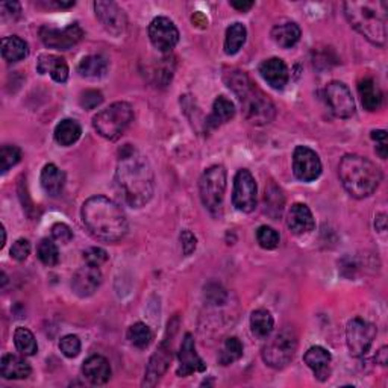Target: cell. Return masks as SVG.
<instances>
[{"label":"cell","instance_id":"16","mask_svg":"<svg viewBox=\"0 0 388 388\" xmlns=\"http://www.w3.org/2000/svg\"><path fill=\"white\" fill-rule=\"evenodd\" d=\"M178 358H179V367L176 370V374L180 376V378H185V376H190L196 372L206 370V364L198 355L196 343H194V338L191 334H185L184 340H182Z\"/></svg>","mask_w":388,"mask_h":388},{"label":"cell","instance_id":"24","mask_svg":"<svg viewBox=\"0 0 388 388\" xmlns=\"http://www.w3.org/2000/svg\"><path fill=\"white\" fill-rule=\"evenodd\" d=\"M235 117V105L233 101H229L225 96H218L213 103V111L206 118V126L218 128Z\"/></svg>","mask_w":388,"mask_h":388},{"label":"cell","instance_id":"49","mask_svg":"<svg viewBox=\"0 0 388 388\" xmlns=\"http://www.w3.org/2000/svg\"><path fill=\"white\" fill-rule=\"evenodd\" d=\"M255 4L253 2H246V0H234V2H230V6L235 8L240 12H246L249 11Z\"/></svg>","mask_w":388,"mask_h":388},{"label":"cell","instance_id":"23","mask_svg":"<svg viewBox=\"0 0 388 388\" xmlns=\"http://www.w3.org/2000/svg\"><path fill=\"white\" fill-rule=\"evenodd\" d=\"M36 70L41 75L51 73L52 79L59 83H64L68 79V66L66 59L56 55H41L36 61Z\"/></svg>","mask_w":388,"mask_h":388},{"label":"cell","instance_id":"39","mask_svg":"<svg viewBox=\"0 0 388 388\" xmlns=\"http://www.w3.org/2000/svg\"><path fill=\"white\" fill-rule=\"evenodd\" d=\"M258 245L265 250H273L279 246V234L270 226H260L257 230Z\"/></svg>","mask_w":388,"mask_h":388},{"label":"cell","instance_id":"37","mask_svg":"<svg viewBox=\"0 0 388 388\" xmlns=\"http://www.w3.org/2000/svg\"><path fill=\"white\" fill-rule=\"evenodd\" d=\"M39 258L47 267H53L59 262V250L53 240H41L39 245Z\"/></svg>","mask_w":388,"mask_h":388},{"label":"cell","instance_id":"47","mask_svg":"<svg viewBox=\"0 0 388 388\" xmlns=\"http://www.w3.org/2000/svg\"><path fill=\"white\" fill-rule=\"evenodd\" d=\"M180 245H182V252H184L185 257H188V255H191L194 250H196L198 240L191 230H182Z\"/></svg>","mask_w":388,"mask_h":388},{"label":"cell","instance_id":"17","mask_svg":"<svg viewBox=\"0 0 388 388\" xmlns=\"http://www.w3.org/2000/svg\"><path fill=\"white\" fill-rule=\"evenodd\" d=\"M102 284V273L99 267L85 264L71 277L73 293L79 297L93 296Z\"/></svg>","mask_w":388,"mask_h":388},{"label":"cell","instance_id":"46","mask_svg":"<svg viewBox=\"0 0 388 388\" xmlns=\"http://www.w3.org/2000/svg\"><path fill=\"white\" fill-rule=\"evenodd\" d=\"M205 296L208 300H211L215 305H220L226 300V291L217 284H210L205 288Z\"/></svg>","mask_w":388,"mask_h":388},{"label":"cell","instance_id":"26","mask_svg":"<svg viewBox=\"0 0 388 388\" xmlns=\"http://www.w3.org/2000/svg\"><path fill=\"white\" fill-rule=\"evenodd\" d=\"M358 93L361 97V103L364 109H367V111L370 113L378 111V109L382 106V101H384L382 91L378 87V83H376L372 78H364L362 81H359Z\"/></svg>","mask_w":388,"mask_h":388},{"label":"cell","instance_id":"7","mask_svg":"<svg viewBox=\"0 0 388 388\" xmlns=\"http://www.w3.org/2000/svg\"><path fill=\"white\" fill-rule=\"evenodd\" d=\"M133 120V109L128 102H116L97 113L93 118V126L101 137L117 140L126 131Z\"/></svg>","mask_w":388,"mask_h":388},{"label":"cell","instance_id":"38","mask_svg":"<svg viewBox=\"0 0 388 388\" xmlns=\"http://www.w3.org/2000/svg\"><path fill=\"white\" fill-rule=\"evenodd\" d=\"M21 160V150L17 146L5 144L2 146V150H0V170L2 173H6L11 167H14Z\"/></svg>","mask_w":388,"mask_h":388},{"label":"cell","instance_id":"33","mask_svg":"<svg viewBox=\"0 0 388 388\" xmlns=\"http://www.w3.org/2000/svg\"><path fill=\"white\" fill-rule=\"evenodd\" d=\"M275 327L273 315L267 310H257L250 315V330L252 334L258 338L270 337Z\"/></svg>","mask_w":388,"mask_h":388},{"label":"cell","instance_id":"35","mask_svg":"<svg viewBox=\"0 0 388 388\" xmlns=\"http://www.w3.org/2000/svg\"><path fill=\"white\" fill-rule=\"evenodd\" d=\"M128 340H129L132 346H136L138 349H146L152 343L153 334H152L150 327L148 325L138 322V323H133L129 327Z\"/></svg>","mask_w":388,"mask_h":388},{"label":"cell","instance_id":"51","mask_svg":"<svg viewBox=\"0 0 388 388\" xmlns=\"http://www.w3.org/2000/svg\"><path fill=\"white\" fill-rule=\"evenodd\" d=\"M376 361H378L381 366H387V347H382L378 352V357H376Z\"/></svg>","mask_w":388,"mask_h":388},{"label":"cell","instance_id":"28","mask_svg":"<svg viewBox=\"0 0 388 388\" xmlns=\"http://www.w3.org/2000/svg\"><path fill=\"white\" fill-rule=\"evenodd\" d=\"M300 35H302V31L299 28V24L295 21L277 23L272 29L273 41L284 48L296 46L297 41L300 40Z\"/></svg>","mask_w":388,"mask_h":388},{"label":"cell","instance_id":"10","mask_svg":"<svg viewBox=\"0 0 388 388\" xmlns=\"http://www.w3.org/2000/svg\"><path fill=\"white\" fill-rule=\"evenodd\" d=\"M257 182L252 173L246 168L238 170L234 178V191H233V203L235 208L241 213H252L257 208Z\"/></svg>","mask_w":388,"mask_h":388},{"label":"cell","instance_id":"43","mask_svg":"<svg viewBox=\"0 0 388 388\" xmlns=\"http://www.w3.org/2000/svg\"><path fill=\"white\" fill-rule=\"evenodd\" d=\"M103 102V94L101 91H97V90H87V91H83L82 96H81V99H79V103L82 108L85 109H94L99 106L101 103Z\"/></svg>","mask_w":388,"mask_h":388},{"label":"cell","instance_id":"5","mask_svg":"<svg viewBox=\"0 0 388 388\" xmlns=\"http://www.w3.org/2000/svg\"><path fill=\"white\" fill-rule=\"evenodd\" d=\"M225 81L238 97L249 121L253 125L270 123L275 117V106L245 71H229L226 73Z\"/></svg>","mask_w":388,"mask_h":388},{"label":"cell","instance_id":"6","mask_svg":"<svg viewBox=\"0 0 388 388\" xmlns=\"http://www.w3.org/2000/svg\"><path fill=\"white\" fill-rule=\"evenodd\" d=\"M226 180L228 175L223 165H213L206 168L199 180L200 200L214 217H220L223 213Z\"/></svg>","mask_w":388,"mask_h":388},{"label":"cell","instance_id":"11","mask_svg":"<svg viewBox=\"0 0 388 388\" xmlns=\"http://www.w3.org/2000/svg\"><path fill=\"white\" fill-rule=\"evenodd\" d=\"M40 36L44 46L56 48V51H68L82 40L83 31L79 26V23H71L64 29L43 26L40 29Z\"/></svg>","mask_w":388,"mask_h":388},{"label":"cell","instance_id":"9","mask_svg":"<svg viewBox=\"0 0 388 388\" xmlns=\"http://www.w3.org/2000/svg\"><path fill=\"white\" fill-rule=\"evenodd\" d=\"M376 337V327L370 322L355 317L346 326V343L352 357L359 358L367 355L373 340Z\"/></svg>","mask_w":388,"mask_h":388},{"label":"cell","instance_id":"12","mask_svg":"<svg viewBox=\"0 0 388 388\" xmlns=\"http://www.w3.org/2000/svg\"><path fill=\"white\" fill-rule=\"evenodd\" d=\"M149 39L158 51L167 53L172 52V48L179 41V31L176 24L167 17H156L149 24Z\"/></svg>","mask_w":388,"mask_h":388},{"label":"cell","instance_id":"40","mask_svg":"<svg viewBox=\"0 0 388 388\" xmlns=\"http://www.w3.org/2000/svg\"><path fill=\"white\" fill-rule=\"evenodd\" d=\"M282 205H284V198L281 191H279L276 187L272 188H265V211H269V214L272 213V210H275L273 217L281 215L282 213Z\"/></svg>","mask_w":388,"mask_h":388},{"label":"cell","instance_id":"8","mask_svg":"<svg viewBox=\"0 0 388 388\" xmlns=\"http://www.w3.org/2000/svg\"><path fill=\"white\" fill-rule=\"evenodd\" d=\"M297 350V335L293 327L285 326L262 347V359L269 367L284 369L293 361Z\"/></svg>","mask_w":388,"mask_h":388},{"label":"cell","instance_id":"2","mask_svg":"<svg viewBox=\"0 0 388 388\" xmlns=\"http://www.w3.org/2000/svg\"><path fill=\"white\" fill-rule=\"evenodd\" d=\"M82 222L94 238L105 242H117L128 233L123 210L105 196H93L83 202Z\"/></svg>","mask_w":388,"mask_h":388},{"label":"cell","instance_id":"4","mask_svg":"<svg viewBox=\"0 0 388 388\" xmlns=\"http://www.w3.org/2000/svg\"><path fill=\"white\" fill-rule=\"evenodd\" d=\"M344 16L350 26L374 46L387 43V4L385 2H344Z\"/></svg>","mask_w":388,"mask_h":388},{"label":"cell","instance_id":"3","mask_svg":"<svg viewBox=\"0 0 388 388\" xmlns=\"http://www.w3.org/2000/svg\"><path fill=\"white\" fill-rule=\"evenodd\" d=\"M338 175L344 190L355 199L369 198L379 187V167L361 155H344L338 165Z\"/></svg>","mask_w":388,"mask_h":388},{"label":"cell","instance_id":"50","mask_svg":"<svg viewBox=\"0 0 388 388\" xmlns=\"http://www.w3.org/2000/svg\"><path fill=\"white\" fill-rule=\"evenodd\" d=\"M46 5L47 6H55V8L66 9V8L75 6V0H68V2H64V0H52V2H47Z\"/></svg>","mask_w":388,"mask_h":388},{"label":"cell","instance_id":"29","mask_svg":"<svg viewBox=\"0 0 388 388\" xmlns=\"http://www.w3.org/2000/svg\"><path fill=\"white\" fill-rule=\"evenodd\" d=\"M0 48H2L4 59L8 61V63H19V61L24 59L29 53L28 43L21 40L17 35L5 36V39H2Z\"/></svg>","mask_w":388,"mask_h":388},{"label":"cell","instance_id":"53","mask_svg":"<svg viewBox=\"0 0 388 388\" xmlns=\"http://www.w3.org/2000/svg\"><path fill=\"white\" fill-rule=\"evenodd\" d=\"M6 284V275L2 272V287Z\"/></svg>","mask_w":388,"mask_h":388},{"label":"cell","instance_id":"25","mask_svg":"<svg viewBox=\"0 0 388 388\" xmlns=\"http://www.w3.org/2000/svg\"><path fill=\"white\" fill-rule=\"evenodd\" d=\"M31 372V364L21 357L5 355L0 361V373L5 379H26Z\"/></svg>","mask_w":388,"mask_h":388},{"label":"cell","instance_id":"44","mask_svg":"<svg viewBox=\"0 0 388 388\" xmlns=\"http://www.w3.org/2000/svg\"><path fill=\"white\" fill-rule=\"evenodd\" d=\"M29 253H31V242L24 238L17 240L11 247V257L19 262L28 260Z\"/></svg>","mask_w":388,"mask_h":388},{"label":"cell","instance_id":"19","mask_svg":"<svg viewBox=\"0 0 388 388\" xmlns=\"http://www.w3.org/2000/svg\"><path fill=\"white\" fill-rule=\"evenodd\" d=\"M288 229L295 235H305L310 234L315 226L314 215L305 203H295L287 215Z\"/></svg>","mask_w":388,"mask_h":388},{"label":"cell","instance_id":"21","mask_svg":"<svg viewBox=\"0 0 388 388\" xmlns=\"http://www.w3.org/2000/svg\"><path fill=\"white\" fill-rule=\"evenodd\" d=\"M260 73L262 79L275 90H282L288 82V67L281 58L265 59L260 66Z\"/></svg>","mask_w":388,"mask_h":388},{"label":"cell","instance_id":"22","mask_svg":"<svg viewBox=\"0 0 388 388\" xmlns=\"http://www.w3.org/2000/svg\"><path fill=\"white\" fill-rule=\"evenodd\" d=\"M82 374L93 385H103L111 378V366L105 357L93 355L85 359L82 366Z\"/></svg>","mask_w":388,"mask_h":388},{"label":"cell","instance_id":"13","mask_svg":"<svg viewBox=\"0 0 388 388\" xmlns=\"http://www.w3.org/2000/svg\"><path fill=\"white\" fill-rule=\"evenodd\" d=\"M325 97L331 111L337 117L349 118L355 114V101L352 97L347 85H344L343 82L334 81L327 83V87L325 88Z\"/></svg>","mask_w":388,"mask_h":388},{"label":"cell","instance_id":"14","mask_svg":"<svg viewBox=\"0 0 388 388\" xmlns=\"http://www.w3.org/2000/svg\"><path fill=\"white\" fill-rule=\"evenodd\" d=\"M293 173L302 182H312L322 175L319 155L307 146H297L293 152Z\"/></svg>","mask_w":388,"mask_h":388},{"label":"cell","instance_id":"36","mask_svg":"<svg viewBox=\"0 0 388 388\" xmlns=\"http://www.w3.org/2000/svg\"><path fill=\"white\" fill-rule=\"evenodd\" d=\"M242 357V343L237 337H230L228 338L220 355H218V362L222 364V366H229V364H233L235 361H238Z\"/></svg>","mask_w":388,"mask_h":388},{"label":"cell","instance_id":"34","mask_svg":"<svg viewBox=\"0 0 388 388\" xmlns=\"http://www.w3.org/2000/svg\"><path fill=\"white\" fill-rule=\"evenodd\" d=\"M14 343L17 350L24 357H32L39 352V344H36V340L34 334L26 330V327H17L14 332Z\"/></svg>","mask_w":388,"mask_h":388},{"label":"cell","instance_id":"32","mask_svg":"<svg viewBox=\"0 0 388 388\" xmlns=\"http://www.w3.org/2000/svg\"><path fill=\"white\" fill-rule=\"evenodd\" d=\"M247 39V29L245 24L234 23L226 29L225 36V53L226 55H235L240 52V48L245 46Z\"/></svg>","mask_w":388,"mask_h":388},{"label":"cell","instance_id":"52","mask_svg":"<svg viewBox=\"0 0 388 388\" xmlns=\"http://www.w3.org/2000/svg\"><path fill=\"white\" fill-rule=\"evenodd\" d=\"M5 241H6V233H5V226L2 225V242H0V247L5 246Z\"/></svg>","mask_w":388,"mask_h":388},{"label":"cell","instance_id":"18","mask_svg":"<svg viewBox=\"0 0 388 388\" xmlns=\"http://www.w3.org/2000/svg\"><path fill=\"white\" fill-rule=\"evenodd\" d=\"M170 361H172V349L167 347L165 343H163L149 361V366L146 369L143 385L146 387L156 385V382L160 381L163 378V374L167 372Z\"/></svg>","mask_w":388,"mask_h":388},{"label":"cell","instance_id":"15","mask_svg":"<svg viewBox=\"0 0 388 388\" xmlns=\"http://www.w3.org/2000/svg\"><path fill=\"white\" fill-rule=\"evenodd\" d=\"M94 12L96 17L102 23L106 32H109L114 36H120L126 29V14L114 2H105V0H97L94 2Z\"/></svg>","mask_w":388,"mask_h":388},{"label":"cell","instance_id":"31","mask_svg":"<svg viewBox=\"0 0 388 388\" xmlns=\"http://www.w3.org/2000/svg\"><path fill=\"white\" fill-rule=\"evenodd\" d=\"M81 133L82 128L78 121L73 118H66L55 128V140L59 146L67 148V146L75 144L81 138Z\"/></svg>","mask_w":388,"mask_h":388},{"label":"cell","instance_id":"41","mask_svg":"<svg viewBox=\"0 0 388 388\" xmlns=\"http://www.w3.org/2000/svg\"><path fill=\"white\" fill-rule=\"evenodd\" d=\"M59 350L63 352V354L67 358H75L79 355L81 352V340L76 335H66L61 338L59 342Z\"/></svg>","mask_w":388,"mask_h":388},{"label":"cell","instance_id":"48","mask_svg":"<svg viewBox=\"0 0 388 388\" xmlns=\"http://www.w3.org/2000/svg\"><path fill=\"white\" fill-rule=\"evenodd\" d=\"M0 9H2L4 19H6V17L16 19L20 16V12H21V6L17 2H4L2 5H0Z\"/></svg>","mask_w":388,"mask_h":388},{"label":"cell","instance_id":"1","mask_svg":"<svg viewBox=\"0 0 388 388\" xmlns=\"http://www.w3.org/2000/svg\"><path fill=\"white\" fill-rule=\"evenodd\" d=\"M116 182L121 196L132 208H141L153 196L155 178L150 163L131 144L120 150Z\"/></svg>","mask_w":388,"mask_h":388},{"label":"cell","instance_id":"45","mask_svg":"<svg viewBox=\"0 0 388 388\" xmlns=\"http://www.w3.org/2000/svg\"><path fill=\"white\" fill-rule=\"evenodd\" d=\"M51 230H52V238L58 242H63V245H67V242H70L73 238L71 229L66 223H55Z\"/></svg>","mask_w":388,"mask_h":388},{"label":"cell","instance_id":"42","mask_svg":"<svg viewBox=\"0 0 388 388\" xmlns=\"http://www.w3.org/2000/svg\"><path fill=\"white\" fill-rule=\"evenodd\" d=\"M85 264L101 267L108 261V253L102 247H90L83 252Z\"/></svg>","mask_w":388,"mask_h":388},{"label":"cell","instance_id":"27","mask_svg":"<svg viewBox=\"0 0 388 388\" xmlns=\"http://www.w3.org/2000/svg\"><path fill=\"white\" fill-rule=\"evenodd\" d=\"M41 187L48 194V196L56 198L64 190L66 175L61 168L55 164H46L41 170Z\"/></svg>","mask_w":388,"mask_h":388},{"label":"cell","instance_id":"20","mask_svg":"<svg viewBox=\"0 0 388 388\" xmlns=\"http://www.w3.org/2000/svg\"><path fill=\"white\" fill-rule=\"evenodd\" d=\"M303 361L307 366L314 372V376L319 381H326L331 374V361L332 357L322 346H312L307 350V354L303 355Z\"/></svg>","mask_w":388,"mask_h":388},{"label":"cell","instance_id":"30","mask_svg":"<svg viewBox=\"0 0 388 388\" xmlns=\"http://www.w3.org/2000/svg\"><path fill=\"white\" fill-rule=\"evenodd\" d=\"M108 59L102 55H90L85 56L79 66L78 73L82 78H102L108 71Z\"/></svg>","mask_w":388,"mask_h":388}]
</instances>
